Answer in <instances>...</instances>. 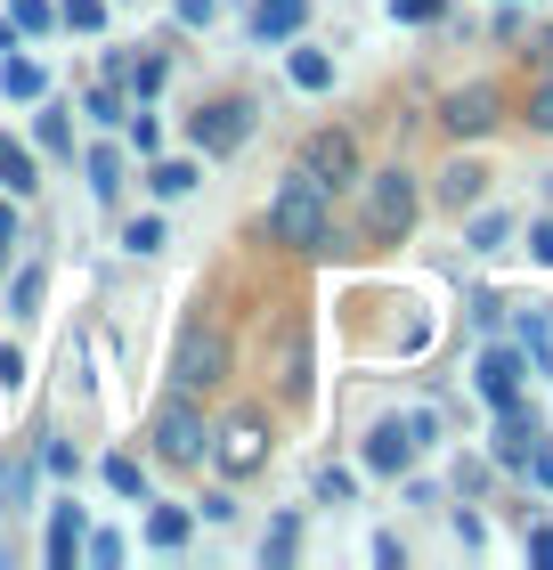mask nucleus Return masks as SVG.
<instances>
[{
    "mask_svg": "<svg viewBox=\"0 0 553 570\" xmlns=\"http://www.w3.org/2000/svg\"><path fill=\"white\" fill-rule=\"evenodd\" d=\"M269 237L277 245H294V253H318L326 245V188L309 171H294L277 188V204H269Z\"/></svg>",
    "mask_w": 553,
    "mask_h": 570,
    "instance_id": "1",
    "label": "nucleus"
},
{
    "mask_svg": "<svg viewBox=\"0 0 553 570\" xmlns=\"http://www.w3.org/2000/svg\"><path fill=\"white\" fill-rule=\"evenodd\" d=\"M220 375H228L220 326L213 318H188V326H179V343H171V383H179V392H213Z\"/></svg>",
    "mask_w": 553,
    "mask_h": 570,
    "instance_id": "2",
    "label": "nucleus"
},
{
    "mask_svg": "<svg viewBox=\"0 0 553 570\" xmlns=\"http://www.w3.org/2000/svg\"><path fill=\"white\" fill-rule=\"evenodd\" d=\"M407 228H415V179L407 171H375V179H366V237L399 245Z\"/></svg>",
    "mask_w": 553,
    "mask_h": 570,
    "instance_id": "3",
    "label": "nucleus"
},
{
    "mask_svg": "<svg viewBox=\"0 0 553 570\" xmlns=\"http://www.w3.org/2000/svg\"><path fill=\"white\" fill-rule=\"evenodd\" d=\"M302 171L318 179V188H350V179H358L350 131H309V139H302Z\"/></svg>",
    "mask_w": 553,
    "mask_h": 570,
    "instance_id": "4",
    "label": "nucleus"
},
{
    "mask_svg": "<svg viewBox=\"0 0 553 570\" xmlns=\"http://www.w3.org/2000/svg\"><path fill=\"white\" fill-rule=\"evenodd\" d=\"M155 456H164V464H196L204 456V416L188 400H171L164 416H155Z\"/></svg>",
    "mask_w": 553,
    "mask_h": 570,
    "instance_id": "5",
    "label": "nucleus"
},
{
    "mask_svg": "<svg viewBox=\"0 0 553 570\" xmlns=\"http://www.w3.org/2000/svg\"><path fill=\"white\" fill-rule=\"evenodd\" d=\"M188 131H196L204 155H236V147H245V131H253V107H228V98H213V107H196Z\"/></svg>",
    "mask_w": 553,
    "mask_h": 570,
    "instance_id": "6",
    "label": "nucleus"
},
{
    "mask_svg": "<svg viewBox=\"0 0 553 570\" xmlns=\"http://www.w3.org/2000/svg\"><path fill=\"white\" fill-rule=\"evenodd\" d=\"M545 449V432H537V416H530V407H496V456H505V464H530Z\"/></svg>",
    "mask_w": 553,
    "mask_h": 570,
    "instance_id": "7",
    "label": "nucleus"
},
{
    "mask_svg": "<svg viewBox=\"0 0 553 570\" xmlns=\"http://www.w3.org/2000/svg\"><path fill=\"white\" fill-rule=\"evenodd\" d=\"M472 383H481V400H488V407H513V400H521V351H481Z\"/></svg>",
    "mask_w": 553,
    "mask_h": 570,
    "instance_id": "8",
    "label": "nucleus"
},
{
    "mask_svg": "<svg viewBox=\"0 0 553 570\" xmlns=\"http://www.w3.org/2000/svg\"><path fill=\"white\" fill-rule=\"evenodd\" d=\"M415 464V432L407 424H375L366 432V473H407Z\"/></svg>",
    "mask_w": 553,
    "mask_h": 570,
    "instance_id": "9",
    "label": "nucleus"
},
{
    "mask_svg": "<svg viewBox=\"0 0 553 570\" xmlns=\"http://www.w3.org/2000/svg\"><path fill=\"white\" fill-rule=\"evenodd\" d=\"M440 122H447L456 139H481L488 122H496V90H456V98L440 107Z\"/></svg>",
    "mask_w": 553,
    "mask_h": 570,
    "instance_id": "10",
    "label": "nucleus"
},
{
    "mask_svg": "<svg viewBox=\"0 0 553 570\" xmlns=\"http://www.w3.org/2000/svg\"><path fill=\"white\" fill-rule=\"evenodd\" d=\"M260 456H269V432H260L253 416L220 432V464H228V473H260Z\"/></svg>",
    "mask_w": 553,
    "mask_h": 570,
    "instance_id": "11",
    "label": "nucleus"
},
{
    "mask_svg": "<svg viewBox=\"0 0 553 570\" xmlns=\"http://www.w3.org/2000/svg\"><path fill=\"white\" fill-rule=\"evenodd\" d=\"M302 17H309V0H260V9H253V33H260V41H294Z\"/></svg>",
    "mask_w": 553,
    "mask_h": 570,
    "instance_id": "12",
    "label": "nucleus"
},
{
    "mask_svg": "<svg viewBox=\"0 0 553 570\" xmlns=\"http://www.w3.org/2000/svg\"><path fill=\"white\" fill-rule=\"evenodd\" d=\"M33 188H41V164H33L9 131H0V196H33Z\"/></svg>",
    "mask_w": 553,
    "mask_h": 570,
    "instance_id": "13",
    "label": "nucleus"
},
{
    "mask_svg": "<svg viewBox=\"0 0 553 570\" xmlns=\"http://www.w3.org/2000/svg\"><path fill=\"white\" fill-rule=\"evenodd\" d=\"M49 562H58V570L82 562V513H73V505H58V522H49Z\"/></svg>",
    "mask_w": 553,
    "mask_h": 570,
    "instance_id": "14",
    "label": "nucleus"
},
{
    "mask_svg": "<svg viewBox=\"0 0 553 570\" xmlns=\"http://www.w3.org/2000/svg\"><path fill=\"white\" fill-rule=\"evenodd\" d=\"M147 188L164 196V204H179V196H196V164H188V155H171V164H155V171H147Z\"/></svg>",
    "mask_w": 553,
    "mask_h": 570,
    "instance_id": "15",
    "label": "nucleus"
},
{
    "mask_svg": "<svg viewBox=\"0 0 553 570\" xmlns=\"http://www.w3.org/2000/svg\"><path fill=\"white\" fill-rule=\"evenodd\" d=\"M285 73H294V90H334V58H326V49H294Z\"/></svg>",
    "mask_w": 553,
    "mask_h": 570,
    "instance_id": "16",
    "label": "nucleus"
},
{
    "mask_svg": "<svg viewBox=\"0 0 553 570\" xmlns=\"http://www.w3.org/2000/svg\"><path fill=\"white\" fill-rule=\"evenodd\" d=\"M0 90H9V98H41L49 73H41L33 58H17V49H9V66H0Z\"/></svg>",
    "mask_w": 553,
    "mask_h": 570,
    "instance_id": "17",
    "label": "nucleus"
},
{
    "mask_svg": "<svg viewBox=\"0 0 553 570\" xmlns=\"http://www.w3.org/2000/svg\"><path fill=\"white\" fill-rule=\"evenodd\" d=\"M147 547H164V554L188 547V513H179V505H155V513H147Z\"/></svg>",
    "mask_w": 553,
    "mask_h": 570,
    "instance_id": "18",
    "label": "nucleus"
},
{
    "mask_svg": "<svg viewBox=\"0 0 553 570\" xmlns=\"http://www.w3.org/2000/svg\"><path fill=\"white\" fill-rule=\"evenodd\" d=\"M481 188H488V171H481V164H456V171L440 179V196L456 204V213H464V204H481Z\"/></svg>",
    "mask_w": 553,
    "mask_h": 570,
    "instance_id": "19",
    "label": "nucleus"
},
{
    "mask_svg": "<svg viewBox=\"0 0 553 570\" xmlns=\"http://www.w3.org/2000/svg\"><path fill=\"white\" fill-rule=\"evenodd\" d=\"M521 358H530V367H545V358H553V326H545V309H521Z\"/></svg>",
    "mask_w": 553,
    "mask_h": 570,
    "instance_id": "20",
    "label": "nucleus"
},
{
    "mask_svg": "<svg viewBox=\"0 0 553 570\" xmlns=\"http://www.w3.org/2000/svg\"><path fill=\"white\" fill-rule=\"evenodd\" d=\"M9 24H17V33H49L58 9H49V0H9Z\"/></svg>",
    "mask_w": 553,
    "mask_h": 570,
    "instance_id": "21",
    "label": "nucleus"
},
{
    "mask_svg": "<svg viewBox=\"0 0 553 570\" xmlns=\"http://www.w3.org/2000/svg\"><path fill=\"white\" fill-rule=\"evenodd\" d=\"M294 538H302L294 513H285V522H269V538H260V562H294Z\"/></svg>",
    "mask_w": 553,
    "mask_h": 570,
    "instance_id": "22",
    "label": "nucleus"
},
{
    "mask_svg": "<svg viewBox=\"0 0 553 570\" xmlns=\"http://www.w3.org/2000/svg\"><path fill=\"white\" fill-rule=\"evenodd\" d=\"M90 188H98V196H115V188H122V155H115V147H98V155H90Z\"/></svg>",
    "mask_w": 553,
    "mask_h": 570,
    "instance_id": "23",
    "label": "nucleus"
},
{
    "mask_svg": "<svg viewBox=\"0 0 553 570\" xmlns=\"http://www.w3.org/2000/svg\"><path fill=\"white\" fill-rule=\"evenodd\" d=\"M58 17L73 24V33H98V24H107V0H66Z\"/></svg>",
    "mask_w": 553,
    "mask_h": 570,
    "instance_id": "24",
    "label": "nucleus"
},
{
    "mask_svg": "<svg viewBox=\"0 0 553 570\" xmlns=\"http://www.w3.org/2000/svg\"><path fill=\"white\" fill-rule=\"evenodd\" d=\"M505 237H513V220H505V213H481V220H472V245H481V253H496Z\"/></svg>",
    "mask_w": 553,
    "mask_h": 570,
    "instance_id": "25",
    "label": "nucleus"
},
{
    "mask_svg": "<svg viewBox=\"0 0 553 570\" xmlns=\"http://www.w3.org/2000/svg\"><path fill=\"white\" fill-rule=\"evenodd\" d=\"M107 489H122V498H139V489H147V473H139L130 456H107Z\"/></svg>",
    "mask_w": 553,
    "mask_h": 570,
    "instance_id": "26",
    "label": "nucleus"
},
{
    "mask_svg": "<svg viewBox=\"0 0 553 570\" xmlns=\"http://www.w3.org/2000/svg\"><path fill=\"white\" fill-rule=\"evenodd\" d=\"M9 302H17V318H33V302H41V269H17V285H9Z\"/></svg>",
    "mask_w": 553,
    "mask_h": 570,
    "instance_id": "27",
    "label": "nucleus"
},
{
    "mask_svg": "<svg viewBox=\"0 0 553 570\" xmlns=\"http://www.w3.org/2000/svg\"><path fill=\"white\" fill-rule=\"evenodd\" d=\"M82 554H90L98 570H115V562H122V538H115V530H98V538H82Z\"/></svg>",
    "mask_w": 553,
    "mask_h": 570,
    "instance_id": "28",
    "label": "nucleus"
},
{
    "mask_svg": "<svg viewBox=\"0 0 553 570\" xmlns=\"http://www.w3.org/2000/svg\"><path fill=\"white\" fill-rule=\"evenodd\" d=\"M122 245H130V253H155V245H164V220H130Z\"/></svg>",
    "mask_w": 553,
    "mask_h": 570,
    "instance_id": "29",
    "label": "nucleus"
},
{
    "mask_svg": "<svg viewBox=\"0 0 553 570\" xmlns=\"http://www.w3.org/2000/svg\"><path fill=\"white\" fill-rule=\"evenodd\" d=\"M41 147H49V155H66V147H73V131H66V115H41Z\"/></svg>",
    "mask_w": 553,
    "mask_h": 570,
    "instance_id": "30",
    "label": "nucleus"
},
{
    "mask_svg": "<svg viewBox=\"0 0 553 570\" xmlns=\"http://www.w3.org/2000/svg\"><path fill=\"white\" fill-rule=\"evenodd\" d=\"M391 9H399V17H407V24H432V17H440V9H447V0H391Z\"/></svg>",
    "mask_w": 553,
    "mask_h": 570,
    "instance_id": "31",
    "label": "nucleus"
},
{
    "mask_svg": "<svg viewBox=\"0 0 553 570\" xmlns=\"http://www.w3.org/2000/svg\"><path fill=\"white\" fill-rule=\"evenodd\" d=\"M530 253H537V262L553 269V220H537V228H530Z\"/></svg>",
    "mask_w": 553,
    "mask_h": 570,
    "instance_id": "32",
    "label": "nucleus"
},
{
    "mask_svg": "<svg viewBox=\"0 0 553 570\" xmlns=\"http://www.w3.org/2000/svg\"><path fill=\"white\" fill-rule=\"evenodd\" d=\"M530 122H537V131H553V82H545V90L530 98Z\"/></svg>",
    "mask_w": 553,
    "mask_h": 570,
    "instance_id": "33",
    "label": "nucleus"
},
{
    "mask_svg": "<svg viewBox=\"0 0 553 570\" xmlns=\"http://www.w3.org/2000/svg\"><path fill=\"white\" fill-rule=\"evenodd\" d=\"M530 562H553V530H530Z\"/></svg>",
    "mask_w": 553,
    "mask_h": 570,
    "instance_id": "34",
    "label": "nucleus"
},
{
    "mask_svg": "<svg viewBox=\"0 0 553 570\" xmlns=\"http://www.w3.org/2000/svg\"><path fill=\"white\" fill-rule=\"evenodd\" d=\"M179 17H188V24H213V0H179Z\"/></svg>",
    "mask_w": 553,
    "mask_h": 570,
    "instance_id": "35",
    "label": "nucleus"
},
{
    "mask_svg": "<svg viewBox=\"0 0 553 570\" xmlns=\"http://www.w3.org/2000/svg\"><path fill=\"white\" fill-rule=\"evenodd\" d=\"M9 228H17V213H9V196H0V245H9Z\"/></svg>",
    "mask_w": 553,
    "mask_h": 570,
    "instance_id": "36",
    "label": "nucleus"
},
{
    "mask_svg": "<svg viewBox=\"0 0 553 570\" xmlns=\"http://www.w3.org/2000/svg\"><path fill=\"white\" fill-rule=\"evenodd\" d=\"M0 49H17V24H9V17H0Z\"/></svg>",
    "mask_w": 553,
    "mask_h": 570,
    "instance_id": "37",
    "label": "nucleus"
},
{
    "mask_svg": "<svg viewBox=\"0 0 553 570\" xmlns=\"http://www.w3.org/2000/svg\"><path fill=\"white\" fill-rule=\"evenodd\" d=\"M505 9H513V0H505Z\"/></svg>",
    "mask_w": 553,
    "mask_h": 570,
    "instance_id": "38",
    "label": "nucleus"
}]
</instances>
